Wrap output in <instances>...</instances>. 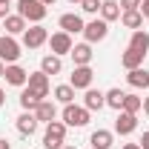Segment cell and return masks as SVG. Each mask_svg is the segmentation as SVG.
<instances>
[{"instance_id": "obj_20", "label": "cell", "mask_w": 149, "mask_h": 149, "mask_svg": "<svg viewBox=\"0 0 149 149\" xmlns=\"http://www.w3.org/2000/svg\"><path fill=\"white\" fill-rule=\"evenodd\" d=\"M40 72L43 74H60L63 72V60L57 55H43L40 57Z\"/></svg>"}, {"instance_id": "obj_22", "label": "cell", "mask_w": 149, "mask_h": 149, "mask_svg": "<svg viewBox=\"0 0 149 149\" xmlns=\"http://www.w3.org/2000/svg\"><path fill=\"white\" fill-rule=\"evenodd\" d=\"M100 17L106 20V23L118 20L120 17V3H118V0H103V3H100Z\"/></svg>"}, {"instance_id": "obj_39", "label": "cell", "mask_w": 149, "mask_h": 149, "mask_svg": "<svg viewBox=\"0 0 149 149\" xmlns=\"http://www.w3.org/2000/svg\"><path fill=\"white\" fill-rule=\"evenodd\" d=\"M40 3H43V6H55V0H40Z\"/></svg>"}, {"instance_id": "obj_33", "label": "cell", "mask_w": 149, "mask_h": 149, "mask_svg": "<svg viewBox=\"0 0 149 149\" xmlns=\"http://www.w3.org/2000/svg\"><path fill=\"white\" fill-rule=\"evenodd\" d=\"M141 15L149 17V0H141Z\"/></svg>"}, {"instance_id": "obj_2", "label": "cell", "mask_w": 149, "mask_h": 149, "mask_svg": "<svg viewBox=\"0 0 149 149\" xmlns=\"http://www.w3.org/2000/svg\"><path fill=\"white\" fill-rule=\"evenodd\" d=\"M17 15L29 23H40L46 17V6L40 0H17Z\"/></svg>"}, {"instance_id": "obj_19", "label": "cell", "mask_w": 149, "mask_h": 149, "mask_svg": "<svg viewBox=\"0 0 149 149\" xmlns=\"http://www.w3.org/2000/svg\"><path fill=\"white\" fill-rule=\"evenodd\" d=\"M143 57H146V52L126 49V52L120 55V66H123V69H138V66H143Z\"/></svg>"}, {"instance_id": "obj_12", "label": "cell", "mask_w": 149, "mask_h": 149, "mask_svg": "<svg viewBox=\"0 0 149 149\" xmlns=\"http://www.w3.org/2000/svg\"><path fill=\"white\" fill-rule=\"evenodd\" d=\"M3 77H6V83H9V86H20V89H23V86H26V80H29V72H26L23 66H17V63H9Z\"/></svg>"}, {"instance_id": "obj_35", "label": "cell", "mask_w": 149, "mask_h": 149, "mask_svg": "<svg viewBox=\"0 0 149 149\" xmlns=\"http://www.w3.org/2000/svg\"><path fill=\"white\" fill-rule=\"evenodd\" d=\"M123 149H141V143H126Z\"/></svg>"}, {"instance_id": "obj_8", "label": "cell", "mask_w": 149, "mask_h": 149, "mask_svg": "<svg viewBox=\"0 0 149 149\" xmlns=\"http://www.w3.org/2000/svg\"><path fill=\"white\" fill-rule=\"evenodd\" d=\"M92 80H95L92 66H74V69H72V77H69V86H72V89H89Z\"/></svg>"}, {"instance_id": "obj_36", "label": "cell", "mask_w": 149, "mask_h": 149, "mask_svg": "<svg viewBox=\"0 0 149 149\" xmlns=\"http://www.w3.org/2000/svg\"><path fill=\"white\" fill-rule=\"evenodd\" d=\"M143 112L149 115V97H143Z\"/></svg>"}, {"instance_id": "obj_14", "label": "cell", "mask_w": 149, "mask_h": 149, "mask_svg": "<svg viewBox=\"0 0 149 149\" xmlns=\"http://www.w3.org/2000/svg\"><path fill=\"white\" fill-rule=\"evenodd\" d=\"M135 129H138V115H129V112H118L115 132H118V135H132Z\"/></svg>"}, {"instance_id": "obj_37", "label": "cell", "mask_w": 149, "mask_h": 149, "mask_svg": "<svg viewBox=\"0 0 149 149\" xmlns=\"http://www.w3.org/2000/svg\"><path fill=\"white\" fill-rule=\"evenodd\" d=\"M3 74H6V63L0 60V77H3Z\"/></svg>"}, {"instance_id": "obj_23", "label": "cell", "mask_w": 149, "mask_h": 149, "mask_svg": "<svg viewBox=\"0 0 149 149\" xmlns=\"http://www.w3.org/2000/svg\"><path fill=\"white\" fill-rule=\"evenodd\" d=\"M120 23L126 26V29H141L143 26V15H141V9H135V12H120Z\"/></svg>"}, {"instance_id": "obj_9", "label": "cell", "mask_w": 149, "mask_h": 149, "mask_svg": "<svg viewBox=\"0 0 149 149\" xmlns=\"http://www.w3.org/2000/svg\"><path fill=\"white\" fill-rule=\"evenodd\" d=\"M57 26H60V32H66V35H83V17L80 15H74V12H66V15H60L57 20Z\"/></svg>"}, {"instance_id": "obj_29", "label": "cell", "mask_w": 149, "mask_h": 149, "mask_svg": "<svg viewBox=\"0 0 149 149\" xmlns=\"http://www.w3.org/2000/svg\"><path fill=\"white\" fill-rule=\"evenodd\" d=\"M100 3H103V0H80V9H83L86 15H97V12H100Z\"/></svg>"}, {"instance_id": "obj_24", "label": "cell", "mask_w": 149, "mask_h": 149, "mask_svg": "<svg viewBox=\"0 0 149 149\" xmlns=\"http://www.w3.org/2000/svg\"><path fill=\"white\" fill-rule=\"evenodd\" d=\"M129 49H138V52H146V49H149V35L143 32V29H135V32H132Z\"/></svg>"}, {"instance_id": "obj_18", "label": "cell", "mask_w": 149, "mask_h": 149, "mask_svg": "<svg viewBox=\"0 0 149 149\" xmlns=\"http://www.w3.org/2000/svg\"><path fill=\"white\" fill-rule=\"evenodd\" d=\"M3 29H6V35H23L29 26H26V20L20 17V15H9V17H3Z\"/></svg>"}, {"instance_id": "obj_16", "label": "cell", "mask_w": 149, "mask_h": 149, "mask_svg": "<svg viewBox=\"0 0 149 149\" xmlns=\"http://www.w3.org/2000/svg\"><path fill=\"white\" fill-rule=\"evenodd\" d=\"M17 132L23 135V138H32L37 132V118H35V112H23L17 118Z\"/></svg>"}, {"instance_id": "obj_11", "label": "cell", "mask_w": 149, "mask_h": 149, "mask_svg": "<svg viewBox=\"0 0 149 149\" xmlns=\"http://www.w3.org/2000/svg\"><path fill=\"white\" fill-rule=\"evenodd\" d=\"M69 55H72L74 66H89L92 57H95V52H92V43H74Z\"/></svg>"}, {"instance_id": "obj_6", "label": "cell", "mask_w": 149, "mask_h": 149, "mask_svg": "<svg viewBox=\"0 0 149 149\" xmlns=\"http://www.w3.org/2000/svg\"><path fill=\"white\" fill-rule=\"evenodd\" d=\"M46 40H49V32H46L40 23H32V26L23 32V46H26V49H40Z\"/></svg>"}, {"instance_id": "obj_26", "label": "cell", "mask_w": 149, "mask_h": 149, "mask_svg": "<svg viewBox=\"0 0 149 149\" xmlns=\"http://www.w3.org/2000/svg\"><path fill=\"white\" fill-rule=\"evenodd\" d=\"M74 92L77 89H72L69 83H60V86H55V100H60L63 106L66 103H74Z\"/></svg>"}, {"instance_id": "obj_15", "label": "cell", "mask_w": 149, "mask_h": 149, "mask_svg": "<svg viewBox=\"0 0 149 149\" xmlns=\"http://www.w3.org/2000/svg\"><path fill=\"white\" fill-rule=\"evenodd\" d=\"M35 118H37V123H52V120H57V106L52 100H40L35 109Z\"/></svg>"}, {"instance_id": "obj_1", "label": "cell", "mask_w": 149, "mask_h": 149, "mask_svg": "<svg viewBox=\"0 0 149 149\" xmlns=\"http://www.w3.org/2000/svg\"><path fill=\"white\" fill-rule=\"evenodd\" d=\"M66 141V123L63 120H52L46 123V132H43V146L46 149H60Z\"/></svg>"}, {"instance_id": "obj_42", "label": "cell", "mask_w": 149, "mask_h": 149, "mask_svg": "<svg viewBox=\"0 0 149 149\" xmlns=\"http://www.w3.org/2000/svg\"><path fill=\"white\" fill-rule=\"evenodd\" d=\"M0 29H3V20H0Z\"/></svg>"}, {"instance_id": "obj_40", "label": "cell", "mask_w": 149, "mask_h": 149, "mask_svg": "<svg viewBox=\"0 0 149 149\" xmlns=\"http://www.w3.org/2000/svg\"><path fill=\"white\" fill-rule=\"evenodd\" d=\"M60 149H77V146H60Z\"/></svg>"}, {"instance_id": "obj_32", "label": "cell", "mask_w": 149, "mask_h": 149, "mask_svg": "<svg viewBox=\"0 0 149 149\" xmlns=\"http://www.w3.org/2000/svg\"><path fill=\"white\" fill-rule=\"evenodd\" d=\"M138 143H141V149H149V132L141 135V141H138Z\"/></svg>"}, {"instance_id": "obj_3", "label": "cell", "mask_w": 149, "mask_h": 149, "mask_svg": "<svg viewBox=\"0 0 149 149\" xmlns=\"http://www.w3.org/2000/svg\"><path fill=\"white\" fill-rule=\"evenodd\" d=\"M89 115H92V112L86 109V106L66 103V106H63V123H66V126H74V129H80V126L89 123Z\"/></svg>"}, {"instance_id": "obj_30", "label": "cell", "mask_w": 149, "mask_h": 149, "mask_svg": "<svg viewBox=\"0 0 149 149\" xmlns=\"http://www.w3.org/2000/svg\"><path fill=\"white\" fill-rule=\"evenodd\" d=\"M120 3V12H135V9H141V0H118Z\"/></svg>"}, {"instance_id": "obj_28", "label": "cell", "mask_w": 149, "mask_h": 149, "mask_svg": "<svg viewBox=\"0 0 149 149\" xmlns=\"http://www.w3.org/2000/svg\"><path fill=\"white\" fill-rule=\"evenodd\" d=\"M141 109H143V97H138V95H126V97H123V109H120V112L138 115Z\"/></svg>"}, {"instance_id": "obj_34", "label": "cell", "mask_w": 149, "mask_h": 149, "mask_svg": "<svg viewBox=\"0 0 149 149\" xmlns=\"http://www.w3.org/2000/svg\"><path fill=\"white\" fill-rule=\"evenodd\" d=\"M0 149H12V143H9L6 138H0Z\"/></svg>"}, {"instance_id": "obj_7", "label": "cell", "mask_w": 149, "mask_h": 149, "mask_svg": "<svg viewBox=\"0 0 149 149\" xmlns=\"http://www.w3.org/2000/svg\"><path fill=\"white\" fill-rule=\"evenodd\" d=\"M49 49H52V55H57V57H63V55H69L72 52V35H66V32H55V35H49Z\"/></svg>"}, {"instance_id": "obj_4", "label": "cell", "mask_w": 149, "mask_h": 149, "mask_svg": "<svg viewBox=\"0 0 149 149\" xmlns=\"http://www.w3.org/2000/svg\"><path fill=\"white\" fill-rule=\"evenodd\" d=\"M106 35H109V23L100 17L89 20L86 26H83V37H86V43H100V40H106Z\"/></svg>"}, {"instance_id": "obj_13", "label": "cell", "mask_w": 149, "mask_h": 149, "mask_svg": "<svg viewBox=\"0 0 149 149\" xmlns=\"http://www.w3.org/2000/svg\"><path fill=\"white\" fill-rule=\"evenodd\" d=\"M83 106L89 112H100L103 106H106V92H100V89H86V95H83Z\"/></svg>"}, {"instance_id": "obj_31", "label": "cell", "mask_w": 149, "mask_h": 149, "mask_svg": "<svg viewBox=\"0 0 149 149\" xmlns=\"http://www.w3.org/2000/svg\"><path fill=\"white\" fill-rule=\"evenodd\" d=\"M12 15V0H0V20Z\"/></svg>"}, {"instance_id": "obj_5", "label": "cell", "mask_w": 149, "mask_h": 149, "mask_svg": "<svg viewBox=\"0 0 149 149\" xmlns=\"http://www.w3.org/2000/svg\"><path fill=\"white\" fill-rule=\"evenodd\" d=\"M0 60H3L6 66L20 60V43L12 35H3V37H0Z\"/></svg>"}, {"instance_id": "obj_10", "label": "cell", "mask_w": 149, "mask_h": 149, "mask_svg": "<svg viewBox=\"0 0 149 149\" xmlns=\"http://www.w3.org/2000/svg\"><path fill=\"white\" fill-rule=\"evenodd\" d=\"M26 86H29V89H32L40 100H46V97H49V74L32 72V74H29V80H26Z\"/></svg>"}, {"instance_id": "obj_41", "label": "cell", "mask_w": 149, "mask_h": 149, "mask_svg": "<svg viewBox=\"0 0 149 149\" xmlns=\"http://www.w3.org/2000/svg\"><path fill=\"white\" fill-rule=\"evenodd\" d=\"M69 3H77V6H80V0H69Z\"/></svg>"}, {"instance_id": "obj_25", "label": "cell", "mask_w": 149, "mask_h": 149, "mask_svg": "<svg viewBox=\"0 0 149 149\" xmlns=\"http://www.w3.org/2000/svg\"><path fill=\"white\" fill-rule=\"evenodd\" d=\"M37 103H40V97H37V95L32 92L29 86H26V89L20 92V106H23V112H35V109H37Z\"/></svg>"}, {"instance_id": "obj_17", "label": "cell", "mask_w": 149, "mask_h": 149, "mask_svg": "<svg viewBox=\"0 0 149 149\" xmlns=\"http://www.w3.org/2000/svg\"><path fill=\"white\" fill-rule=\"evenodd\" d=\"M89 143H92V149H112V143H115V135H112L109 129H97V132H92Z\"/></svg>"}, {"instance_id": "obj_38", "label": "cell", "mask_w": 149, "mask_h": 149, "mask_svg": "<svg viewBox=\"0 0 149 149\" xmlns=\"http://www.w3.org/2000/svg\"><path fill=\"white\" fill-rule=\"evenodd\" d=\"M3 103H6V92L0 89V106H3Z\"/></svg>"}, {"instance_id": "obj_27", "label": "cell", "mask_w": 149, "mask_h": 149, "mask_svg": "<svg viewBox=\"0 0 149 149\" xmlns=\"http://www.w3.org/2000/svg\"><path fill=\"white\" fill-rule=\"evenodd\" d=\"M123 97H126V92L123 89H109L106 92V106H112V109H123Z\"/></svg>"}, {"instance_id": "obj_21", "label": "cell", "mask_w": 149, "mask_h": 149, "mask_svg": "<svg viewBox=\"0 0 149 149\" xmlns=\"http://www.w3.org/2000/svg\"><path fill=\"white\" fill-rule=\"evenodd\" d=\"M126 80H129V86H135V89H146V86H149V72L143 69V66H138V69H129Z\"/></svg>"}]
</instances>
